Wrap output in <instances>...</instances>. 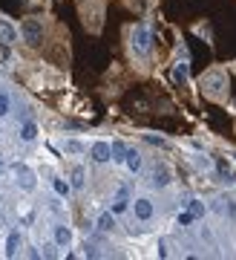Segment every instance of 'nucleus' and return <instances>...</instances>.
I'll return each mask as SVG.
<instances>
[{"instance_id":"nucleus-1","label":"nucleus","mask_w":236,"mask_h":260,"mask_svg":"<svg viewBox=\"0 0 236 260\" xmlns=\"http://www.w3.org/2000/svg\"><path fill=\"white\" fill-rule=\"evenodd\" d=\"M153 50H156V35H153L150 26H144V23L133 26V32H130V55L147 64L153 58Z\"/></svg>"},{"instance_id":"nucleus-4","label":"nucleus","mask_w":236,"mask_h":260,"mask_svg":"<svg viewBox=\"0 0 236 260\" xmlns=\"http://www.w3.org/2000/svg\"><path fill=\"white\" fill-rule=\"evenodd\" d=\"M130 211H133V217L138 220V223H150V220H156V203H153L147 194L135 197L133 206H130Z\"/></svg>"},{"instance_id":"nucleus-9","label":"nucleus","mask_w":236,"mask_h":260,"mask_svg":"<svg viewBox=\"0 0 236 260\" xmlns=\"http://www.w3.org/2000/svg\"><path fill=\"white\" fill-rule=\"evenodd\" d=\"M20 249H23V237H20V231H17V228H12V231L6 234L3 255H6V258H17V255H20Z\"/></svg>"},{"instance_id":"nucleus-20","label":"nucleus","mask_w":236,"mask_h":260,"mask_svg":"<svg viewBox=\"0 0 236 260\" xmlns=\"http://www.w3.org/2000/svg\"><path fill=\"white\" fill-rule=\"evenodd\" d=\"M124 165H127L133 173H138V171H141V154H138L135 148H130V151H127V162H124Z\"/></svg>"},{"instance_id":"nucleus-26","label":"nucleus","mask_w":236,"mask_h":260,"mask_svg":"<svg viewBox=\"0 0 236 260\" xmlns=\"http://www.w3.org/2000/svg\"><path fill=\"white\" fill-rule=\"evenodd\" d=\"M196 35H202L207 44H213V35H210V26H196Z\"/></svg>"},{"instance_id":"nucleus-8","label":"nucleus","mask_w":236,"mask_h":260,"mask_svg":"<svg viewBox=\"0 0 236 260\" xmlns=\"http://www.w3.org/2000/svg\"><path fill=\"white\" fill-rule=\"evenodd\" d=\"M173 81L176 84H190V61H187L185 55L173 61Z\"/></svg>"},{"instance_id":"nucleus-24","label":"nucleus","mask_w":236,"mask_h":260,"mask_svg":"<svg viewBox=\"0 0 236 260\" xmlns=\"http://www.w3.org/2000/svg\"><path fill=\"white\" fill-rule=\"evenodd\" d=\"M176 220H179V223H182V228H190V223H193V220H196V217H193V214H190V211H182V214H179V217H176Z\"/></svg>"},{"instance_id":"nucleus-6","label":"nucleus","mask_w":236,"mask_h":260,"mask_svg":"<svg viewBox=\"0 0 236 260\" xmlns=\"http://www.w3.org/2000/svg\"><path fill=\"white\" fill-rule=\"evenodd\" d=\"M89 159H92L95 165H107V162H113V142H107V139H95V142L89 145Z\"/></svg>"},{"instance_id":"nucleus-11","label":"nucleus","mask_w":236,"mask_h":260,"mask_svg":"<svg viewBox=\"0 0 236 260\" xmlns=\"http://www.w3.org/2000/svg\"><path fill=\"white\" fill-rule=\"evenodd\" d=\"M52 240L58 243V249H69V246H72V228L64 223L52 225Z\"/></svg>"},{"instance_id":"nucleus-10","label":"nucleus","mask_w":236,"mask_h":260,"mask_svg":"<svg viewBox=\"0 0 236 260\" xmlns=\"http://www.w3.org/2000/svg\"><path fill=\"white\" fill-rule=\"evenodd\" d=\"M17 26L9 20V17H0V44H6V47H12L17 44Z\"/></svg>"},{"instance_id":"nucleus-15","label":"nucleus","mask_w":236,"mask_h":260,"mask_svg":"<svg viewBox=\"0 0 236 260\" xmlns=\"http://www.w3.org/2000/svg\"><path fill=\"white\" fill-rule=\"evenodd\" d=\"M40 133V124L38 121H23V127H20V142H35Z\"/></svg>"},{"instance_id":"nucleus-2","label":"nucleus","mask_w":236,"mask_h":260,"mask_svg":"<svg viewBox=\"0 0 236 260\" xmlns=\"http://www.w3.org/2000/svg\"><path fill=\"white\" fill-rule=\"evenodd\" d=\"M204 93L213 102H225V96H228V78H225V72H219V69L207 72L204 75Z\"/></svg>"},{"instance_id":"nucleus-18","label":"nucleus","mask_w":236,"mask_h":260,"mask_svg":"<svg viewBox=\"0 0 236 260\" xmlns=\"http://www.w3.org/2000/svg\"><path fill=\"white\" fill-rule=\"evenodd\" d=\"M69 182H72V188H75V191H84L86 173H84V168H81V165H75V168H72V173H69Z\"/></svg>"},{"instance_id":"nucleus-25","label":"nucleus","mask_w":236,"mask_h":260,"mask_svg":"<svg viewBox=\"0 0 236 260\" xmlns=\"http://www.w3.org/2000/svg\"><path fill=\"white\" fill-rule=\"evenodd\" d=\"M55 249H58V243H55V240L46 243V246H43V252H40V258H55V255H58Z\"/></svg>"},{"instance_id":"nucleus-17","label":"nucleus","mask_w":236,"mask_h":260,"mask_svg":"<svg viewBox=\"0 0 236 260\" xmlns=\"http://www.w3.org/2000/svg\"><path fill=\"white\" fill-rule=\"evenodd\" d=\"M185 206H187V211H190V214H193L196 220L207 214V206H204V203L199 200V197H187V200H185Z\"/></svg>"},{"instance_id":"nucleus-14","label":"nucleus","mask_w":236,"mask_h":260,"mask_svg":"<svg viewBox=\"0 0 236 260\" xmlns=\"http://www.w3.org/2000/svg\"><path fill=\"white\" fill-rule=\"evenodd\" d=\"M52 191H55V197H61V200H67L69 194H72V182H67V179H64V176H55V179H52Z\"/></svg>"},{"instance_id":"nucleus-16","label":"nucleus","mask_w":236,"mask_h":260,"mask_svg":"<svg viewBox=\"0 0 236 260\" xmlns=\"http://www.w3.org/2000/svg\"><path fill=\"white\" fill-rule=\"evenodd\" d=\"M127 145L121 142V139H113V165H124L127 162Z\"/></svg>"},{"instance_id":"nucleus-22","label":"nucleus","mask_w":236,"mask_h":260,"mask_svg":"<svg viewBox=\"0 0 236 260\" xmlns=\"http://www.w3.org/2000/svg\"><path fill=\"white\" fill-rule=\"evenodd\" d=\"M110 211H113V214H124V211H130V200H127V197H121V194H118L116 200H113V203H110Z\"/></svg>"},{"instance_id":"nucleus-23","label":"nucleus","mask_w":236,"mask_h":260,"mask_svg":"<svg viewBox=\"0 0 236 260\" xmlns=\"http://www.w3.org/2000/svg\"><path fill=\"white\" fill-rule=\"evenodd\" d=\"M12 113V96L6 90H0V119H6Z\"/></svg>"},{"instance_id":"nucleus-7","label":"nucleus","mask_w":236,"mask_h":260,"mask_svg":"<svg viewBox=\"0 0 236 260\" xmlns=\"http://www.w3.org/2000/svg\"><path fill=\"white\" fill-rule=\"evenodd\" d=\"M170 182H173V171H170L167 165H158V168H153V173H150V185H153L156 191L167 188Z\"/></svg>"},{"instance_id":"nucleus-5","label":"nucleus","mask_w":236,"mask_h":260,"mask_svg":"<svg viewBox=\"0 0 236 260\" xmlns=\"http://www.w3.org/2000/svg\"><path fill=\"white\" fill-rule=\"evenodd\" d=\"M20 41L29 44V47H38V44L43 41V26H40L38 17H26V20L20 23Z\"/></svg>"},{"instance_id":"nucleus-27","label":"nucleus","mask_w":236,"mask_h":260,"mask_svg":"<svg viewBox=\"0 0 236 260\" xmlns=\"http://www.w3.org/2000/svg\"><path fill=\"white\" fill-rule=\"evenodd\" d=\"M6 168H9V165H6V154L0 151V173H6Z\"/></svg>"},{"instance_id":"nucleus-21","label":"nucleus","mask_w":236,"mask_h":260,"mask_svg":"<svg viewBox=\"0 0 236 260\" xmlns=\"http://www.w3.org/2000/svg\"><path fill=\"white\" fill-rule=\"evenodd\" d=\"M190 162H193L196 168H202V171H210V168H213V159H210L207 154H193L190 156Z\"/></svg>"},{"instance_id":"nucleus-13","label":"nucleus","mask_w":236,"mask_h":260,"mask_svg":"<svg viewBox=\"0 0 236 260\" xmlns=\"http://www.w3.org/2000/svg\"><path fill=\"white\" fill-rule=\"evenodd\" d=\"M64 154H69V156H84L86 154V145L84 142H78V139H61V145H58Z\"/></svg>"},{"instance_id":"nucleus-19","label":"nucleus","mask_w":236,"mask_h":260,"mask_svg":"<svg viewBox=\"0 0 236 260\" xmlns=\"http://www.w3.org/2000/svg\"><path fill=\"white\" fill-rule=\"evenodd\" d=\"M144 142H147V145H153V148H161V151H170V148H173V142H170V139L153 136V133H144Z\"/></svg>"},{"instance_id":"nucleus-12","label":"nucleus","mask_w":236,"mask_h":260,"mask_svg":"<svg viewBox=\"0 0 236 260\" xmlns=\"http://www.w3.org/2000/svg\"><path fill=\"white\" fill-rule=\"evenodd\" d=\"M116 217H118V214H113L110 208H107V211H101V214H98V220H95V228H98V231H104V234H113V231L118 228Z\"/></svg>"},{"instance_id":"nucleus-3","label":"nucleus","mask_w":236,"mask_h":260,"mask_svg":"<svg viewBox=\"0 0 236 260\" xmlns=\"http://www.w3.org/2000/svg\"><path fill=\"white\" fill-rule=\"evenodd\" d=\"M12 176H15V185L20 191H26V194H32L38 188V173L26 165V162H15L12 165Z\"/></svg>"}]
</instances>
